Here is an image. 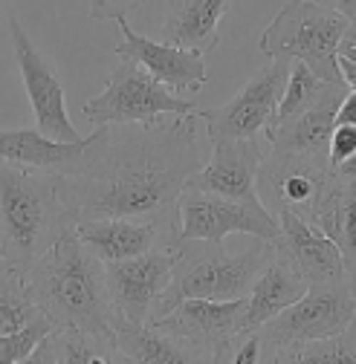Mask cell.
I'll return each mask as SVG.
<instances>
[{
  "label": "cell",
  "instance_id": "9c48e42d",
  "mask_svg": "<svg viewBox=\"0 0 356 364\" xmlns=\"http://www.w3.org/2000/svg\"><path fill=\"white\" fill-rule=\"evenodd\" d=\"M229 235H249L276 243L281 237V223L263 203L252 205L186 186L177 200V237L224 243Z\"/></svg>",
  "mask_w": 356,
  "mask_h": 364
},
{
  "label": "cell",
  "instance_id": "f546056e",
  "mask_svg": "<svg viewBox=\"0 0 356 364\" xmlns=\"http://www.w3.org/2000/svg\"><path fill=\"white\" fill-rule=\"evenodd\" d=\"M145 4L148 0H90V18L93 21H122Z\"/></svg>",
  "mask_w": 356,
  "mask_h": 364
},
{
  "label": "cell",
  "instance_id": "8fae6325",
  "mask_svg": "<svg viewBox=\"0 0 356 364\" xmlns=\"http://www.w3.org/2000/svg\"><path fill=\"white\" fill-rule=\"evenodd\" d=\"M177 260H180V240L165 237L145 255L105 263L116 315L137 324H148L157 301L162 298V292L174 278Z\"/></svg>",
  "mask_w": 356,
  "mask_h": 364
},
{
  "label": "cell",
  "instance_id": "d6a6232c",
  "mask_svg": "<svg viewBox=\"0 0 356 364\" xmlns=\"http://www.w3.org/2000/svg\"><path fill=\"white\" fill-rule=\"evenodd\" d=\"M313 4H319V6H325V9H333V12L345 15L347 21L356 18V0H313Z\"/></svg>",
  "mask_w": 356,
  "mask_h": 364
},
{
  "label": "cell",
  "instance_id": "9a60e30c",
  "mask_svg": "<svg viewBox=\"0 0 356 364\" xmlns=\"http://www.w3.org/2000/svg\"><path fill=\"white\" fill-rule=\"evenodd\" d=\"M122 29V43L113 50L116 58H130L140 67H145L157 81L168 84L174 93L189 96L197 93L200 87L209 84V67H206V53L177 47L168 41H154L148 35L133 32L127 18L116 21Z\"/></svg>",
  "mask_w": 356,
  "mask_h": 364
},
{
  "label": "cell",
  "instance_id": "cb8c5ba5",
  "mask_svg": "<svg viewBox=\"0 0 356 364\" xmlns=\"http://www.w3.org/2000/svg\"><path fill=\"white\" fill-rule=\"evenodd\" d=\"M130 361L119 344L78 327H56L38 344L29 364H119Z\"/></svg>",
  "mask_w": 356,
  "mask_h": 364
},
{
  "label": "cell",
  "instance_id": "ba28073f",
  "mask_svg": "<svg viewBox=\"0 0 356 364\" xmlns=\"http://www.w3.org/2000/svg\"><path fill=\"white\" fill-rule=\"evenodd\" d=\"M246 309V298H186L154 324L194 350L203 364H232L241 338L249 333Z\"/></svg>",
  "mask_w": 356,
  "mask_h": 364
},
{
  "label": "cell",
  "instance_id": "277c9868",
  "mask_svg": "<svg viewBox=\"0 0 356 364\" xmlns=\"http://www.w3.org/2000/svg\"><path fill=\"white\" fill-rule=\"evenodd\" d=\"M180 240V260H177L174 278L162 298L157 301L148 324L159 321L168 315L180 301L186 298H211V301H232V298H246L261 269L273 260L276 243L255 237L244 252H229L224 243L211 240Z\"/></svg>",
  "mask_w": 356,
  "mask_h": 364
},
{
  "label": "cell",
  "instance_id": "7c38bea8",
  "mask_svg": "<svg viewBox=\"0 0 356 364\" xmlns=\"http://www.w3.org/2000/svg\"><path fill=\"white\" fill-rule=\"evenodd\" d=\"M9 43H12L18 73H21V81L26 87V96H29V105L35 113V127L61 142L84 139L67 116L64 84H61L53 61L35 47L18 18H9Z\"/></svg>",
  "mask_w": 356,
  "mask_h": 364
},
{
  "label": "cell",
  "instance_id": "f1b7e54d",
  "mask_svg": "<svg viewBox=\"0 0 356 364\" xmlns=\"http://www.w3.org/2000/svg\"><path fill=\"white\" fill-rule=\"evenodd\" d=\"M356 154V124H336L333 136H330V168H342L350 156Z\"/></svg>",
  "mask_w": 356,
  "mask_h": 364
},
{
  "label": "cell",
  "instance_id": "7a4b0ae2",
  "mask_svg": "<svg viewBox=\"0 0 356 364\" xmlns=\"http://www.w3.org/2000/svg\"><path fill=\"white\" fill-rule=\"evenodd\" d=\"M26 284L38 306L56 327H78L105 341H116V306L108 287L105 263L84 246L75 223L58 235L26 272Z\"/></svg>",
  "mask_w": 356,
  "mask_h": 364
},
{
  "label": "cell",
  "instance_id": "44dd1931",
  "mask_svg": "<svg viewBox=\"0 0 356 364\" xmlns=\"http://www.w3.org/2000/svg\"><path fill=\"white\" fill-rule=\"evenodd\" d=\"M307 289H310V281L301 275V269L276 246L273 260L261 269V275L255 278V284L246 295V301H249V309H246L249 330L263 327L281 309H287L290 304L304 298Z\"/></svg>",
  "mask_w": 356,
  "mask_h": 364
},
{
  "label": "cell",
  "instance_id": "1f68e13d",
  "mask_svg": "<svg viewBox=\"0 0 356 364\" xmlns=\"http://www.w3.org/2000/svg\"><path fill=\"white\" fill-rule=\"evenodd\" d=\"M336 122L339 124H356V93H347L336 110Z\"/></svg>",
  "mask_w": 356,
  "mask_h": 364
},
{
  "label": "cell",
  "instance_id": "d4e9b609",
  "mask_svg": "<svg viewBox=\"0 0 356 364\" xmlns=\"http://www.w3.org/2000/svg\"><path fill=\"white\" fill-rule=\"evenodd\" d=\"M263 364H356V324L333 338L278 347L263 355Z\"/></svg>",
  "mask_w": 356,
  "mask_h": 364
},
{
  "label": "cell",
  "instance_id": "e0dca14e",
  "mask_svg": "<svg viewBox=\"0 0 356 364\" xmlns=\"http://www.w3.org/2000/svg\"><path fill=\"white\" fill-rule=\"evenodd\" d=\"M78 237L102 263L145 255L165 237H174L162 223L140 217H84L75 220Z\"/></svg>",
  "mask_w": 356,
  "mask_h": 364
},
{
  "label": "cell",
  "instance_id": "52a82bcc",
  "mask_svg": "<svg viewBox=\"0 0 356 364\" xmlns=\"http://www.w3.org/2000/svg\"><path fill=\"white\" fill-rule=\"evenodd\" d=\"M353 324H356V295L350 278H342V281L310 284L307 295L290 304L287 309H281L263 327H258V336L263 341V355H266L287 344L342 336Z\"/></svg>",
  "mask_w": 356,
  "mask_h": 364
},
{
  "label": "cell",
  "instance_id": "83f0119b",
  "mask_svg": "<svg viewBox=\"0 0 356 364\" xmlns=\"http://www.w3.org/2000/svg\"><path fill=\"white\" fill-rule=\"evenodd\" d=\"M56 330V321L43 312L35 321H29L26 327L0 336V361L4 364H23L32 358V353L38 350V344Z\"/></svg>",
  "mask_w": 356,
  "mask_h": 364
},
{
  "label": "cell",
  "instance_id": "e575fe53",
  "mask_svg": "<svg viewBox=\"0 0 356 364\" xmlns=\"http://www.w3.org/2000/svg\"><path fill=\"white\" fill-rule=\"evenodd\" d=\"M336 171H339L342 176H350V179H356V154H353V156H350V159H347L342 168H336Z\"/></svg>",
  "mask_w": 356,
  "mask_h": 364
},
{
  "label": "cell",
  "instance_id": "d6986e66",
  "mask_svg": "<svg viewBox=\"0 0 356 364\" xmlns=\"http://www.w3.org/2000/svg\"><path fill=\"white\" fill-rule=\"evenodd\" d=\"M350 93L347 87H339L333 93L319 102L316 107H310L293 119H284L278 124H273L266 130V142L273 151H290V154H304L330 165L328 154H330V136L336 130V110L342 105V99Z\"/></svg>",
  "mask_w": 356,
  "mask_h": 364
},
{
  "label": "cell",
  "instance_id": "ac0fdd59",
  "mask_svg": "<svg viewBox=\"0 0 356 364\" xmlns=\"http://www.w3.org/2000/svg\"><path fill=\"white\" fill-rule=\"evenodd\" d=\"M278 223H281V237L276 240V246L301 269V275L310 284L350 278L342 249L316 223H310L307 217L298 214H278Z\"/></svg>",
  "mask_w": 356,
  "mask_h": 364
},
{
  "label": "cell",
  "instance_id": "30bf717a",
  "mask_svg": "<svg viewBox=\"0 0 356 364\" xmlns=\"http://www.w3.org/2000/svg\"><path fill=\"white\" fill-rule=\"evenodd\" d=\"M293 58H270L226 105L214 110H200V119H206L209 139H255L258 133H266L278 116L284 90L290 81Z\"/></svg>",
  "mask_w": 356,
  "mask_h": 364
},
{
  "label": "cell",
  "instance_id": "2e32d148",
  "mask_svg": "<svg viewBox=\"0 0 356 364\" xmlns=\"http://www.w3.org/2000/svg\"><path fill=\"white\" fill-rule=\"evenodd\" d=\"M270 154V142L261 145L255 139H220L211 142L209 162L189 179V188L224 194L241 203L261 205L258 197V168Z\"/></svg>",
  "mask_w": 356,
  "mask_h": 364
},
{
  "label": "cell",
  "instance_id": "3957f363",
  "mask_svg": "<svg viewBox=\"0 0 356 364\" xmlns=\"http://www.w3.org/2000/svg\"><path fill=\"white\" fill-rule=\"evenodd\" d=\"M73 223L75 217L70 214L61 194V176L4 162V168H0V225H4L0 252H4V269L26 275L32 263Z\"/></svg>",
  "mask_w": 356,
  "mask_h": 364
},
{
  "label": "cell",
  "instance_id": "4316f807",
  "mask_svg": "<svg viewBox=\"0 0 356 364\" xmlns=\"http://www.w3.org/2000/svg\"><path fill=\"white\" fill-rule=\"evenodd\" d=\"M38 315H43V309L32 298L26 275L9 269L0 272V336L26 327Z\"/></svg>",
  "mask_w": 356,
  "mask_h": 364
},
{
  "label": "cell",
  "instance_id": "ffe728a7",
  "mask_svg": "<svg viewBox=\"0 0 356 364\" xmlns=\"http://www.w3.org/2000/svg\"><path fill=\"white\" fill-rule=\"evenodd\" d=\"M232 9V0H168L159 26V41L177 47L211 53L220 41V21Z\"/></svg>",
  "mask_w": 356,
  "mask_h": 364
},
{
  "label": "cell",
  "instance_id": "5bb4252c",
  "mask_svg": "<svg viewBox=\"0 0 356 364\" xmlns=\"http://www.w3.org/2000/svg\"><path fill=\"white\" fill-rule=\"evenodd\" d=\"M105 127H93L90 136L78 142H61L53 136L41 133L38 127H6L0 142H4V162L41 171V173H56V176H81L93 162V154L105 136Z\"/></svg>",
  "mask_w": 356,
  "mask_h": 364
},
{
  "label": "cell",
  "instance_id": "7402d4cb",
  "mask_svg": "<svg viewBox=\"0 0 356 364\" xmlns=\"http://www.w3.org/2000/svg\"><path fill=\"white\" fill-rule=\"evenodd\" d=\"M310 223H316L342 249L347 275L356 272V179L333 171L313 214H310Z\"/></svg>",
  "mask_w": 356,
  "mask_h": 364
},
{
  "label": "cell",
  "instance_id": "8992f818",
  "mask_svg": "<svg viewBox=\"0 0 356 364\" xmlns=\"http://www.w3.org/2000/svg\"><path fill=\"white\" fill-rule=\"evenodd\" d=\"M84 119L93 127L102 124H154L159 116H192L200 113L194 102L174 93L162 81H157L145 67L130 58H119L110 70L108 84L99 96L84 102Z\"/></svg>",
  "mask_w": 356,
  "mask_h": 364
},
{
  "label": "cell",
  "instance_id": "74e56055",
  "mask_svg": "<svg viewBox=\"0 0 356 364\" xmlns=\"http://www.w3.org/2000/svg\"><path fill=\"white\" fill-rule=\"evenodd\" d=\"M350 287H353V295H356V272H350Z\"/></svg>",
  "mask_w": 356,
  "mask_h": 364
},
{
  "label": "cell",
  "instance_id": "6da1fadb",
  "mask_svg": "<svg viewBox=\"0 0 356 364\" xmlns=\"http://www.w3.org/2000/svg\"><path fill=\"white\" fill-rule=\"evenodd\" d=\"M200 113L154 124H108L81 176H61V194L75 220H157L177 237V200L209 162L197 133Z\"/></svg>",
  "mask_w": 356,
  "mask_h": 364
},
{
  "label": "cell",
  "instance_id": "4dcf8cb0",
  "mask_svg": "<svg viewBox=\"0 0 356 364\" xmlns=\"http://www.w3.org/2000/svg\"><path fill=\"white\" fill-rule=\"evenodd\" d=\"M261 361H263V341H261L258 330H249L241 338V344L232 355V364H261Z\"/></svg>",
  "mask_w": 356,
  "mask_h": 364
},
{
  "label": "cell",
  "instance_id": "5b68a950",
  "mask_svg": "<svg viewBox=\"0 0 356 364\" xmlns=\"http://www.w3.org/2000/svg\"><path fill=\"white\" fill-rule=\"evenodd\" d=\"M350 21L333 9H325L313 0H290L287 6L263 29L258 50L266 58L304 61L316 75L333 84H345L339 70V50L347 35Z\"/></svg>",
  "mask_w": 356,
  "mask_h": 364
},
{
  "label": "cell",
  "instance_id": "4fadbf2b",
  "mask_svg": "<svg viewBox=\"0 0 356 364\" xmlns=\"http://www.w3.org/2000/svg\"><path fill=\"white\" fill-rule=\"evenodd\" d=\"M330 173L333 168L322 159L270 148L258 168V197L276 217L298 214L310 220Z\"/></svg>",
  "mask_w": 356,
  "mask_h": 364
},
{
  "label": "cell",
  "instance_id": "603a6c76",
  "mask_svg": "<svg viewBox=\"0 0 356 364\" xmlns=\"http://www.w3.org/2000/svg\"><path fill=\"white\" fill-rule=\"evenodd\" d=\"M113 330L119 350L130 358V364H203L194 350L157 324H137L116 315Z\"/></svg>",
  "mask_w": 356,
  "mask_h": 364
},
{
  "label": "cell",
  "instance_id": "8d00e7d4",
  "mask_svg": "<svg viewBox=\"0 0 356 364\" xmlns=\"http://www.w3.org/2000/svg\"><path fill=\"white\" fill-rule=\"evenodd\" d=\"M345 41H356V18L350 21V26H347V35H345Z\"/></svg>",
  "mask_w": 356,
  "mask_h": 364
},
{
  "label": "cell",
  "instance_id": "836d02e7",
  "mask_svg": "<svg viewBox=\"0 0 356 364\" xmlns=\"http://www.w3.org/2000/svg\"><path fill=\"white\" fill-rule=\"evenodd\" d=\"M339 70H342V75H345L347 90H350V93H356V61H350V58L339 55Z\"/></svg>",
  "mask_w": 356,
  "mask_h": 364
},
{
  "label": "cell",
  "instance_id": "484cf974",
  "mask_svg": "<svg viewBox=\"0 0 356 364\" xmlns=\"http://www.w3.org/2000/svg\"><path fill=\"white\" fill-rule=\"evenodd\" d=\"M339 87H347V84H333V81H325L322 75H316L304 61H293L290 67V81H287V90H284V99H281V107H278V116L273 124L284 122V119H293L310 107H316L319 102H325L333 90ZM270 124V127H273Z\"/></svg>",
  "mask_w": 356,
  "mask_h": 364
},
{
  "label": "cell",
  "instance_id": "d590c367",
  "mask_svg": "<svg viewBox=\"0 0 356 364\" xmlns=\"http://www.w3.org/2000/svg\"><path fill=\"white\" fill-rule=\"evenodd\" d=\"M339 55H345V58L356 61V41H342V50H339Z\"/></svg>",
  "mask_w": 356,
  "mask_h": 364
}]
</instances>
